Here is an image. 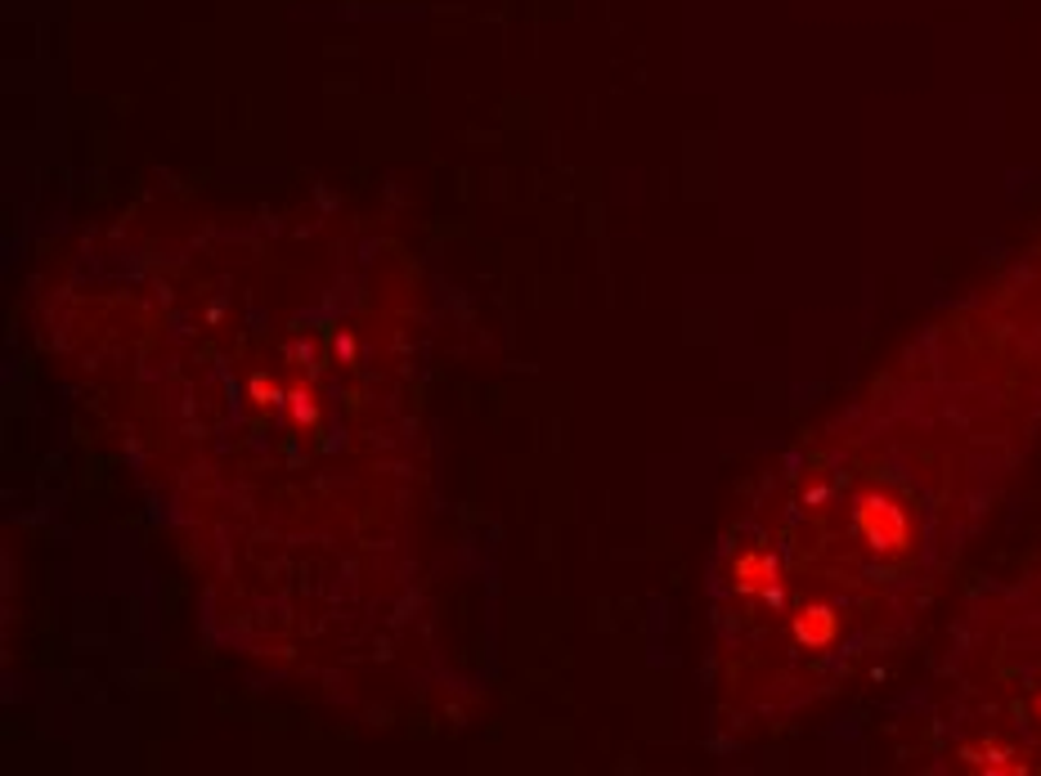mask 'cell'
Listing matches in <instances>:
<instances>
[{
    "instance_id": "cell-1",
    "label": "cell",
    "mask_w": 1041,
    "mask_h": 776,
    "mask_svg": "<svg viewBox=\"0 0 1041 776\" xmlns=\"http://www.w3.org/2000/svg\"><path fill=\"white\" fill-rule=\"evenodd\" d=\"M858 530L862 539L875 548V552H902L912 539V525H907V512H902L897 503H889L884 493H867V499L858 503Z\"/></svg>"
},
{
    "instance_id": "cell-2",
    "label": "cell",
    "mask_w": 1041,
    "mask_h": 776,
    "mask_svg": "<svg viewBox=\"0 0 1041 776\" xmlns=\"http://www.w3.org/2000/svg\"><path fill=\"white\" fill-rule=\"evenodd\" d=\"M773 580H777V561H773L768 552H745V556L736 561V588H745V593H763L768 602H777Z\"/></svg>"
},
{
    "instance_id": "cell-3",
    "label": "cell",
    "mask_w": 1041,
    "mask_h": 776,
    "mask_svg": "<svg viewBox=\"0 0 1041 776\" xmlns=\"http://www.w3.org/2000/svg\"><path fill=\"white\" fill-rule=\"evenodd\" d=\"M836 633H840V615L830 610V606H808L799 619H795V638L804 647H826V642H836Z\"/></svg>"
}]
</instances>
